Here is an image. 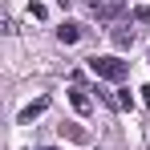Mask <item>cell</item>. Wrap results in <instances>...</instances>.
<instances>
[{
  "instance_id": "1",
  "label": "cell",
  "mask_w": 150,
  "mask_h": 150,
  "mask_svg": "<svg viewBox=\"0 0 150 150\" xmlns=\"http://www.w3.org/2000/svg\"><path fill=\"white\" fill-rule=\"evenodd\" d=\"M126 61H118V57H89V73L101 77V81H122L126 77Z\"/></svg>"
},
{
  "instance_id": "2",
  "label": "cell",
  "mask_w": 150,
  "mask_h": 150,
  "mask_svg": "<svg viewBox=\"0 0 150 150\" xmlns=\"http://www.w3.org/2000/svg\"><path fill=\"white\" fill-rule=\"evenodd\" d=\"M57 41H61V45L81 41V25H77V21H61V25H57Z\"/></svg>"
},
{
  "instance_id": "3",
  "label": "cell",
  "mask_w": 150,
  "mask_h": 150,
  "mask_svg": "<svg viewBox=\"0 0 150 150\" xmlns=\"http://www.w3.org/2000/svg\"><path fill=\"white\" fill-rule=\"evenodd\" d=\"M49 110V98H37V101H28L25 110H21V126H33V118H41Z\"/></svg>"
},
{
  "instance_id": "4",
  "label": "cell",
  "mask_w": 150,
  "mask_h": 150,
  "mask_svg": "<svg viewBox=\"0 0 150 150\" xmlns=\"http://www.w3.org/2000/svg\"><path fill=\"white\" fill-rule=\"evenodd\" d=\"M122 12H126V0H105L98 8V21H118Z\"/></svg>"
},
{
  "instance_id": "5",
  "label": "cell",
  "mask_w": 150,
  "mask_h": 150,
  "mask_svg": "<svg viewBox=\"0 0 150 150\" xmlns=\"http://www.w3.org/2000/svg\"><path fill=\"white\" fill-rule=\"evenodd\" d=\"M69 101H73L77 114H89V110H93V101H89V93H85L81 85H73V89H69Z\"/></svg>"
},
{
  "instance_id": "6",
  "label": "cell",
  "mask_w": 150,
  "mask_h": 150,
  "mask_svg": "<svg viewBox=\"0 0 150 150\" xmlns=\"http://www.w3.org/2000/svg\"><path fill=\"white\" fill-rule=\"evenodd\" d=\"M134 37H138V33H134L130 25H118V28H114V45H118V49H130Z\"/></svg>"
},
{
  "instance_id": "7",
  "label": "cell",
  "mask_w": 150,
  "mask_h": 150,
  "mask_svg": "<svg viewBox=\"0 0 150 150\" xmlns=\"http://www.w3.org/2000/svg\"><path fill=\"white\" fill-rule=\"evenodd\" d=\"M61 134H69L73 142H89V134H85L81 126H73V122H65V126H61Z\"/></svg>"
},
{
  "instance_id": "8",
  "label": "cell",
  "mask_w": 150,
  "mask_h": 150,
  "mask_svg": "<svg viewBox=\"0 0 150 150\" xmlns=\"http://www.w3.org/2000/svg\"><path fill=\"white\" fill-rule=\"evenodd\" d=\"M130 16H134V21H138V25H150V8H146V4H138V8H134V12H130Z\"/></svg>"
},
{
  "instance_id": "9",
  "label": "cell",
  "mask_w": 150,
  "mask_h": 150,
  "mask_svg": "<svg viewBox=\"0 0 150 150\" xmlns=\"http://www.w3.org/2000/svg\"><path fill=\"white\" fill-rule=\"evenodd\" d=\"M118 110H134V98H130L126 89H118Z\"/></svg>"
},
{
  "instance_id": "10",
  "label": "cell",
  "mask_w": 150,
  "mask_h": 150,
  "mask_svg": "<svg viewBox=\"0 0 150 150\" xmlns=\"http://www.w3.org/2000/svg\"><path fill=\"white\" fill-rule=\"evenodd\" d=\"M28 12H33V21H45V16H49V12H45V4H37V0L28 4Z\"/></svg>"
},
{
  "instance_id": "11",
  "label": "cell",
  "mask_w": 150,
  "mask_h": 150,
  "mask_svg": "<svg viewBox=\"0 0 150 150\" xmlns=\"http://www.w3.org/2000/svg\"><path fill=\"white\" fill-rule=\"evenodd\" d=\"M138 93H142V101H146V105H150V85H142V89H138Z\"/></svg>"
},
{
  "instance_id": "12",
  "label": "cell",
  "mask_w": 150,
  "mask_h": 150,
  "mask_svg": "<svg viewBox=\"0 0 150 150\" xmlns=\"http://www.w3.org/2000/svg\"><path fill=\"white\" fill-rule=\"evenodd\" d=\"M101 4H105V0H89V8H93V12H98V8H101Z\"/></svg>"
},
{
  "instance_id": "13",
  "label": "cell",
  "mask_w": 150,
  "mask_h": 150,
  "mask_svg": "<svg viewBox=\"0 0 150 150\" xmlns=\"http://www.w3.org/2000/svg\"><path fill=\"white\" fill-rule=\"evenodd\" d=\"M37 150H53V146H37Z\"/></svg>"
}]
</instances>
